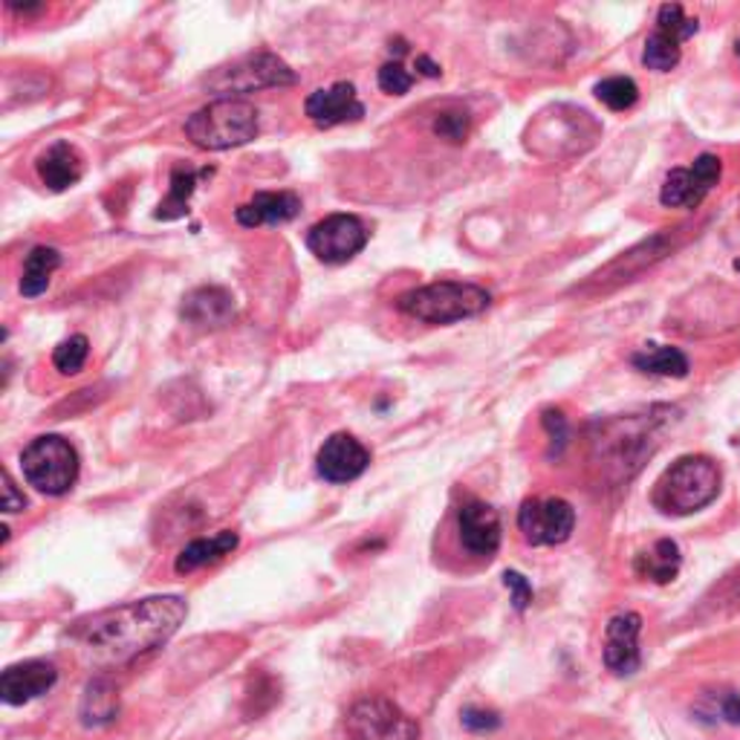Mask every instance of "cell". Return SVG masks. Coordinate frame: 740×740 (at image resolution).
Returning a JSON list of instances; mask_svg holds the SVG:
<instances>
[{"label": "cell", "mask_w": 740, "mask_h": 740, "mask_svg": "<svg viewBox=\"0 0 740 740\" xmlns=\"http://www.w3.org/2000/svg\"><path fill=\"white\" fill-rule=\"evenodd\" d=\"M61 266V252L53 246H35V250L27 255L23 261V275H21V295L23 298H39L41 293H46L53 273Z\"/></svg>", "instance_id": "24"}, {"label": "cell", "mask_w": 740, "mask_h": 740, "mask_svg": "<svg viewBox=\"0 0 740 740\" xmlns=\"http://www.w3.org/2000/svg\"><path fill=\"white\" fill-rule=\"evenodd\" d=\"M411 84H414V76L402 67L400 61H388L379 67V87L391 96H405L411 91Z\"/></svg>", "instance_id": "32"}, {"label": "cell", "mask_w": 740, "mask_h": 740, "mask_svg": "<svg viewBox=\"0 0 740 740\" xmlns=\"http://www.w3.org/2000/svg\"><path fill=\"white\" fill-rule=\"evenodd\" d=\"M636 370L651 373V377H674L683 379L688 373V359L683 350L665 348V345H648L631 359Z\"/></svg>", "instance_id": "25"}, {"label": "cell", "mask_w": 740, "mask_h": 740, "mask_svg": "<svg viewBox=\"0 0 740 740\" xmlns=\"http://www.w3.org/2000/svg\"><path fill=\"white\" fill-rule=\"evenodd\" d=\"M84 723H107V720L116 718V695L114 688L107 686V683H93L87 688V697H84L82 706Z\"/></svg>", "instance_id": "28"}, {"label": "cell", "mask_w": 740, "mask_h": 740, "mask_svg": "<svg viewBox=\"0 0 740 740\" xmlns=\"http://www.w3.org/2000/svg\"><path fill=\"white\" fill-rule=\"evenodd\" d=\"M720 468L711 457L702 454H686L677 463L665 468L663 477L654 486L651 504L663 515H691L700 512L718 498Z\"/></svg>", "instance_id": "2"}, {"label": "cell", "mask_w": 740, "mask_h": 740, "mask_svg": "<svg viewBox=\"0 0 740 740\" xmlns=\"http://www.w3.org/2000/svg\"><path fill=\"white\" fill-rule=\"evenodd\" d=\"M504 584L512 590L515 611H521V613L527 611L529 602H532V584H529L521 573H515V570H507V573H504Z\"/></svg>", "instance_id": "34"}, {"label": "cell", "mask_w": 740, "mask_h": 740, "mask_svg": "<svg viewBox=\"0 0 740 740\" xmlns=\"http://www.w3.org/2000/svg\"><path fill=\"white\" fill-rule=\"evenodd\" d=\"M461 720H463V726H466L468 732H495V729H498L500 726V718H498V711H489V709H475V706H472V709H466L461 715Z\"/></svg>", "instance_id": "33"}, {"label": "cell", "mask_w": 740, "mask_h": 740, "mask_svg": "<svg viewBox=\"0 0 740 740\" xmlns=\"http://www.w3.org/2000/svg\"><path fill=\"white\" fill-rule=\"evenodd\" d=\"M596 98L604 107H611V110H627V107L636 105L639 87H636L634 78L627 76L604 78V82L596 84Z\"/></svg>", "instance_id": "27"}, {"label": "cell", "mask_w": 740, "mask_h": 740, "mask_svg": "<svg viewBox=\"0 0 740 740\" xmlns=\"http://www.w3.org/2000/svg\"><path fill=\"white\" fill-rule=\"evenodd\" d=\"M304 114L316 128H336L345 121H359L364 116V105L356 96L350 82H336L330 87L310 93L304 102Z\"/></svg>", "instance_id": "14"}, {"label": "cell", "mask_w": 740, "mask_h": 740, "mask_svg": "<svg viewBox=\"0 0 740 740\" xmlns=\"http://www.w3.org/2000/svg\"><path fill=\"white\" fill-rule=\"evenodd\" d=\"M237 545H241V538H237V532H232V529H223V532H218V536L212 538H197V541H191V545L177 556L175 570L180 575L194 573L200 567L214 564V561L232 556V552L237 550Z\"/></svg>", "instance_id": "21"}, {"label": "cell", "mask_w": 740, "mask_h": 740, "mask_svg": "<svg viewBox=\"0 0 740 740\" xmlns=\"http://www.w3.org/2000/svg\"><path fill=\"white\" fill-rule=\"evenodd\" d=\"M639 631L643 616L639 613H620L604 627V665L616 677H631L639 668Z\"/></svg>", "instance_id": "13"}, {"label": "cell", "mask_w": 740, "mask_h": 740, "mask_svg": "<svg viewBox=\"0 0 740 740\" xmlns=\"http://www.w3.org/2000/svg\"><path fill=\"white\" fill-rule=\"evenodd\" d=\"M738 55H740V41H738Z\"/></svg>", "instance_id": "39"}, {"label": "cell", "mask_w": 740, "mask_h": 740, "mask_svg": "<svg viewBox=\"0 0 740 740\" xmlns=\"http://www.w3.org/2000/svg\"><path fill=\"white\" fill-rule=\"evenodd\" d=\"M715 715L726 720V723L740 726V695H723L720 702L715 706Z\"/></svg>", "instance_id": "37"}, {"label": "cell", "mask_w": 740, "mask_h": 740, "mask_svg": "<svg viewBox=\"0 0 740 740\" xmlns=\"http://www.w3.org/2000/svg\"><path fill=\"white\" fill-rule=\"evenodd\" d=\"M680 564H683V556H680V547H677V541H672V538H663V541H657V545L651 547L648 552H639L634 561V570L636 575H643V579H651V582L657 584H668L677 579V573H680Z\"/></svg>", "instance_id": "23"}, {"label": "cell", "mask_w": 740, "mask_h": 740, "mask_svg": "<svg viewBox=\"0 0 740 740\" xmlns=\"http://www.w3.org/2000/svg\"><path fill=\"white\" fill-rule=\"evenodd\" d=\"M674 232H677V229H674ZM674 232L654 234L651 241L639 243L636 250L625 252V257L613 261L604 273L596 275V281H602V284L604 281H631L636 273H643L645 266L663 261V257L674 250Z\"/></svg>", "instance_id": "20"}, {"label": "cell", "mask_w": 740, "mask_h": 740, "mask_svg": "<svg viewBox=\"0 0 740 740\" xmlns=\"http://www.w3.org/2000/svg\"><path fill=\"white\" fill-rule=\"evenodd\" d=\"M35 171L50 191H67L84 175V159L76 145L59 139L35 159Z\"/></svg>", "instance_id": "19"}, {"label": "cell", "mask_w": 740, "mask_h": 740, "mask_svg": "<svg viewBox=\"0 0 740 740\" xmlns=\"http://www.w3.org/2000/svg\"><path fill=\"white\" fill-rule=\"evenodd\" d=\"M364 246H368V229L356 214H330L307 232V250L321 264H348Z\"/></svg>", "instance_id": "9"}, {"label": "cell", "mask_w": 740, "mask_h": 740, "mask_svg": "<svg viewBox=\"0 0 740 740\" xmlns=\"http://www.w3.org/2000/svg\"><path fill=\"white\" fill-rule=\"evenodd\" d=\"M0 507L3 512H21L27 507V498H23V491H18L15 480L9 475L7 468H3V500H0Z\"/></svg>", "instance_id": "36"}, {"label": "cell", "mask_w": 740, "mask_h": 740, "mask_svg": "<svg viewBox=\"0 0 740 740\" xmlns=\"http://www.w3.org/2000/svg\"><path fill=\"white\" fill-rule=\"evenodd\" d=\"M189 616L182 596H151L93 613L70 627V639L84 663L114 668L166 645Z\"/></svg>", "instance_id": "1"}, {"label": "cell", "mask_w": 740, "mask_h": 740, "mask_svg": "<svg viewBox=\"0 0 740 740\" xmlns=\"http://www.w3.org/2000/svg\"><path fill=\"white\" fill-rule=\"evenodd\" d=\"M491 304V295L468 281H437L420 289L400 295V307L405 316L425 321V325H454L463 318H475Z\"/></svg>", "instance_id": "4"}, {"label": "cell", "mask_w": 740, "mask_h": 740, "mask_svg": "<svg viewBox=\"0 0 740 740\" xmlns=\"http://www.w3.org/2000/svg\"><path fill=\"white\" fill-rule=\"evenodd\" d=\"M461 545L477 559H491L500 547V518L484 500H466L457 512Z\"/></svg>", "instance_id": "15"}, {"label": "cell", "mask_w": 740, "mask_h": 740, "mask_svg": "<svg viewBox=\"0 0 740 740\" xmlns=\"http://www.w3.org/2000/svg\"><path fill=\"white\" fill-rule=\"evenodd\" d=\"M59 680V668L46 659H27V663L9 665L0 677V697L9 706H23L46 695Z\"/></svg>", "instance_id": "16"}, {"label": "cell", "mask_w": 740, "mask_h": 740, "mask_svg": "<svg viewBox=\"0 0 740 740\" xmlns=\"http://www.w3.org/2000/svg\"><path fill=\"white\" fill-rule=\"evenodd\" d=\"M257 110L246 98H214L186 121V137L203 151L241 148L257 137Z\"/></svg>", "instance_id": "3"}, {"label": "cell", "mask_w": 740, "mask_h": 740, "mask_svg": "<svg viewBox=\"0 0 740 740\" xmlns=\"http://www.w3.org/2000/svg\"><path fill=\"white\" fill-rule=\"evenodd\" d=\"M575 509L564 498L524 500L518 509V529L527 545L556 547L573 536Z\"/></svg>", "instance_id": "10"}, {"label": "cell", "mask_w": 740, "mask_h": 740, "mask_svg": "<svg viewBox=\"0 0 740 740\" xmlns=\"http://www.w3.org/2000/svg\"><path fill=\"white\" fill-rule=\"evenodd\" d=\"M203 177H212V168L194 171V168H189V166H186V168L177 166L175 171H171V186H168V197L157 205L154 218H157V220L186 218V214H189L191 194H194L197 182L203 180Z\"/></svg>", "instance_id": "22"}, {"label": "cell", "mask_w": 740, "mask_h": 740, "mask_svg": "<svg viewBox=\"0 0 740 740\" xmlns=\"http://www.w3.org/2000/svg\"><path fill=\"white\" fill-rule=\"evenodd\" d=\"M651 425H654V420L645 423L643 416H631V420H616V423L604 425L602 437L593 440L596 461H602L599 466L616 468V480L639 472L645 454L651 457V452H654L648 446Z\"/></svg>", "instance_id": "7"}, {"label": "cell", "mask_w": 740, "mask_h": 740, "mask_svg": "<svg viewBox=\"0 0 740 740\" xmlns=\"http://www.w3.org/2000/svg\"><path fill=\"white\" fill-rule=\"evenodd\" d=\"M645 67L657 70V73H668L680 64V41L665 35V32H654L648 41H645V53H643Z\"/></svg>", "instance_id": "26"}, {"label": "cell", "mask_w": 740, "mask_h": 740, "mask_svg": "<svg viewBox=\"0 0 740 740\" xmlns=\"http://www.w3.org/2000/svg\"><path fill=\"white\" fill-rule=\"evenodd\" d=\"M368 466L370 452L348 431L330 434L325 446L318 448L316 468L327 484H350L356 477H362Z\"/></svg>", "instance_id": "12"}, {"label": "cell", "mask_w": 740, "mask_h": 740, "mask_svg": "<svg viewBox=\"0 0 740 740\" xmlns=\"http://www.w3.org/2000/svg\"><path fill=\"white\" fill-rule=\"evenodd\" d=\"M416 70H420V73H423V76H429V78L440 76V64H434L429 55H420V59H416Z\"/></svg>", "instance_id": "38"}, {"label": "cell", "mask_w": 740, "mask_h": 740, "mask_svg": "<svg viewBox=\"0 0 740 740\" xmlns=\"http://www.w3.org/2000/svg\"><path fill=\"white\" fill-rule=\"evenodd\" d=\"M345 729L350 740H420V723L388 697L356 700Z\"/></svg>", "instance_id": "8"}, {"label": "cell", "mask_w": 740, "mask_h": 740, "mask_svg": "<svg viewBox=\"0 0 740 740\" xmlns=\"http://www.w3.org/2000/svg\"><path fill=\"white\" fill-rule=\"evenodd\" d=\"M87 356H91V341H87V336L76 332V336L64 339L53 350V364L64 377H76L78 370L84 368V362H87Z\"/></svg>", "instance_id": "29"}, {"label": "cell", "mask_w": 740, "mask_h": 740, "mask_svg": "<svg viewBox=\"0 0 740 740\" xmlns=\"http://www.w3.org/2000/svg\"><path fill=\"white\" fill-rule=\"evenodd\" d=\"M468 130H472V119H468V114H463V110H448V114H440L437 119H434V134L454 145L466 142Z\"/></svg>", "instance_id": "31"}, {"label": "cell", "mask_w": 740, "mask_h": 740, "mask_svg": "<svg viewBox=\"0 0 740 740\" xmlns=\"http://www.w3.org/2000/svg\"><path fill=\"white\" fill-rule=\"evenodd\" d=\"M295 84V73L289 64L273 53L246 55V59L234 61L229 67L214 70L212 76L205 78V87L212 93H220V98H241L243 93L264 91V87H287Z\"/></svg>", "instance_id": "6"}, {"label": "cell", "mask_w": 740, "mask_h": 740, "mask_svg": "<svg viewBox=\"0 0 740 740\" xmlns=\"http://www.w3.org/2000/svg\"><path fill=\"white\" fill-rule=\"evenodd\" d=\"M302 212V200L293 191H257L250 203L234 209V220L246 229L289 223Z\"/></svg>", "instance_id": "17"}, {"label": "cell", "mask_w": 740, "mask_h": 740, "mask_svg": "<svg viewBox=\"0 0 740 740\" xmlns=\"http://www.w3.org/2000/svg\"><path fill=\"white\" fill-rule=\"evenodd\" d=\"M723 175V162L715 154H700L691 168H674L672 175L665 177L663 191H659V203L668 209H695L706 200Z\"/></svg>", "instance_id": "11"}, {"label": "cell", "mask_w": 740, "mask_h": 740, "mask_svg": "<svg viewBox=\"0 0 740 740\" xmlns=\"http://www.w3.org/2000/svg\"><path fill=\"white\" fill-rule=\"evenodd\" d=\"M180 316L197 330H218L234 318V298L223 287H200L186 295Z\"/></svg>", "instance_id": "18"}, {"label": "cell", "mask_w": 740, "mask_h": 740, "mask_svg": "<svg viewBox=\"0 0 740 740\" xmlns=\"http://www.w3.org/2000/svg\"><path fill=\"white\" fill-rule=\"evenodd\" d=\"M545 429H547V434H550L552 446H556V454H561V448L567 446V437H570L564 414H561V411H556V409L545 411Z\"/></svg>", "instance_id": "35"}, {"label": "cell", "mask_w": 740, "mask_h": 740, "mask_svg": "<svg viewBox=\"0 0 740 740\" xmlns=\"http://www.w3.org/2000/svg\"><path fill=\"white\" fill-rule=\"evenodd\" d=\"M657 30L677 41H686L697 32V21L695 18H686L683 7H677V3H665L657 15Z\"/></svg>", "instance_id": "30"}, {"label": "cell", "mask_w": 740, "mask_h": 740, "mask_svg": "<svg viewBox=\"0 0 740 740\" xmlns=\"http://www.w3.org/2000/svg\"><path fill=\"white\" fill-rule=\"evenodd\" d=\"M21 468L27 484L39 491L59 498L67 495L78 480V452L70 446V440L59 434L35 437L21 452Z\"/></svg>", "instance_id": "5"}]
</instances>
